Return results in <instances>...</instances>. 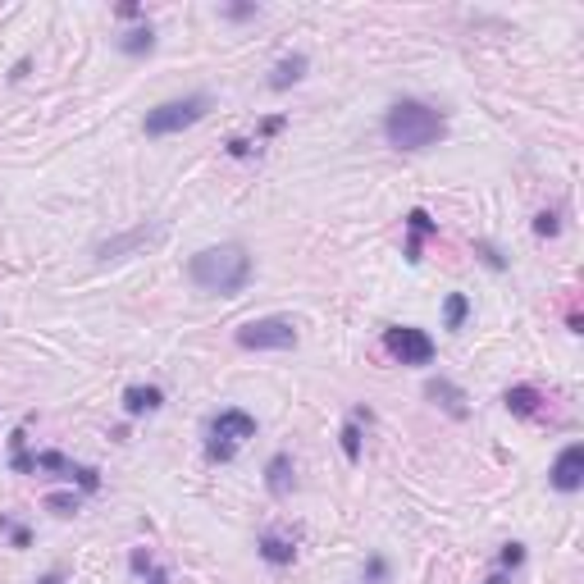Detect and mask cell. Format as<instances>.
<instances>
[{
    "instance_id": "obj_1",
    "label": "cell",
    "mask_w": 584,
    "mask_h": 584,
    "mask_svg": "<svg viewBox=\"0 0 584 584\" xmlns=\"http://www.w3.org/2000/svg\"><path fill=\"white\" fill-rule=\"evenodd\" d=\"M187 278L201 292H219V297H237V292L251 283V251L242 242H219L206 247L187 260Z\"/></svg>"
},
{
    "instance_id": "obj_2",
    "label": "cell",
    "mask_w": 584,
    "mask_h": 584,
    "mask_svg": "<svg viewBox=\"0 0 584 584\" xmlns=\"http://www.w3.org/2000/svg\"><path fill=\"white\" fill-rule=\"evenodd\" d=\"M443 133H448L443 110H434V106H425V101H411V96L393 101L388 115H384V137H388V146H398V151L438 146Z\"/></svg>"
},
{
    "instance_id": "obj_3",
    "label": "cell",
    "mask_w": 584,
    "mask_h": 584,
    "mask_svg": "<svg viewBox=\"0 0 584 584\" xmlns=\"http://www.w3.org/2000/svg\"><path fill=\"white\" fill-rule=\"evenodd\" d=\"M247 438H256V416H247V411H237V407H224V411L206 425V457H210V461H233Z\"/></svg>"
},
{
    "instance_id": "obj_4",
    "label": "cell",
    "mask_w": 584,
    "mask_h": 584,
    "mask_svg": "<svg viewBox=\"0 0 584 584\" xmlns=\"http://www.w3.org/2000/svg\"><path fill=\"white\" fill-rule=\"evenodd\" d=\"M206 110H210V96H206V92H192V96H183V101H165V106L146 110L142 128H146V137H174V133L201 124Z\"/></svg>"
},
{
    "instance_id": "obj_5",
    "label": "cell",
    "mask_w": 584,
    "mask_h": 584,
    "mask_svg": "<svg viewBox=\"0 0 584 584\" xmlns=\"http://www.w3.org/2000/svg\"><path fill=\"white\" fill-rule=\"evenodd\" d=\"M233 338L242 352H287V347H297V325L287 316H265V320L242 325Z\"/></svg>"
},
{
    "instance_id": "obj_6",
    "label": "cell",
    "mask_w": 584,
    "mask_h": 584,
    "mask_svg": "<svg viewBox=\"0 0 584 584\" xmlns=\"http://www.w3.org/2000/svg\"><path fill=\"white\" fill-rule=\"evenodd\" d=\"M384 347L402 366H429L434 361V338L425 329H416V325H388L384 329Z\"/></svg>"
},
{
    "instance_id": "obj_7",
    "label": "cell",
    "mask_w": 584,
    "mask_h": 584,
    "mask_svg": "<svg viewBox=\"0 0 584 584\" xmlns=\"http://www.w3.org/2000/svg\"><path fill=\"white\" fill-rule=\"evenodd\" d=\"M33 470H55L60 479L78 484L83 493H96V488H101V470H96V466H78V461H69L65 452H37V457H33Z\"/></svg>"
},
{
    "instance_id": "obj_8",
    "label": "cell",
    "mask_w": 584,
    "mask_h": 584,
    "mask_svg": "<svg viewBox=\"0 0 584 584\" xmlns=\"http://www.w3.org/2000/svg\"><path fill=\"white\" fill-rule=\"evenodd\" d=\"M548 484L557 493H579L584 488V443H566L548 470Z\"/></svg>"
},
{
    "instance_id": "obj_9",
    "label": "cell",
    "mask_w": 584,
    "mask_h": 584,
    "mask_svg": "<svg viewBox=\"0 0 584 584\" xmlns=\"http://www.w3.org/2000/svg\"><path fill=\"white\" fill-rule=\"evenodd\" d=\"M502 407H507L511 416H520V420H548V398H543L534 384H511V388L502 393Z\"/></svg>"
},
{
    "instance_id": "obj_10",
    "label": "cell",
    "mask_w": 584,
    "mask_h": 584,
    "mask_svg": "<svg viewBox=\"0 0 584 584\" xmlns=\"http://www.w3.org/2000/svg\"><path fill=\"white\" fill-rule=\"evenodd\" d=\"M425 398H429L434 407H443V411H448L452 420H466V416H470V407H466V393H461V388H457L452 379H443V375L425 384Z\"/></svg>"
},
{
    "instance_id": "obj_11",
    "label": "cell",
    "mask_w": 584,
    "mask_h": 584,
    "mask_svg": "<svg viewBox=\"0 0 584 584\" xmlns=\"http://www.w3.org/2000/svg\"><path fill=\"white\" fill-rule=\"evenodd\" d=\"M407 228H411V237H407V260L411 265H420V256H425V237H438V219H429V210H411L407 215Z\"/></svg>"
},
{
    "instance_id": "obj_12",
    "label": "cell",
    "mask_w": 584,
    "mask_h": 584,
    "mask_svg": "<svg viewBox=\"0 0 584 584\" xmlns=\"http://www.w3.org/2000/svg\"><path fill=\"white\" fill-rule=\"evenodd\" d=\"M160 237H165V228H146V224H142V228H133V233H124V237L101 242V247H96V256H101V260H119V256L137 251L142 242H160Z\"/></svg>"
},
{
    "instance_id": "obj_13",
    "label": "cell",
    "mask_w": 584,
    "mask_h": 584,
    "mask_svg": "<svg viewBox=\"0 0 584 584\" xmlns=\"http://www.w3.org/2000/svg\"><path fill=\"white\" fill-rule=\"evenodd\" d=\"M165 407V388L156 384H128L124 388V416H156Z\"/></svg>"
},
{
    "instance_id": "obj_14",
    "label": "cell",
    "mask_w": 584,
    "mask_h": 584,
    "mask_svg": "<svg viewBox=\"0 0 584 584\" xmlns=\"http://www.w3.org/2000/svg\"><path fill=\"white\" fill-rule=\"evenodd\" d=\"M256 552H260V561H269V566H292L297 561V543H292L287 534H260V543H256Z\"/></svg>"
},
{
    "instance_id": "obj_15",
    "label": "cell",
    "mask_w": 584,
    "mask_h": 584,
    "mask_svg": "<svg viewBox=\"0 0 584 584\" xmlns=\"http://www.w3.org/2000/svg\"><path fill=\"white\" fill-rule=\"evenodd\" d=\"M265 488H269V498H287L292 493V457L287 452H274L265 461Z\"/></svg>"
},
{
    "instance_id": "obj_16",
    "label": "cell",
    "mask_w": 584,
    "mask_h": 584,
    "mask_svg": "<svg viewBox=\"0 0 584 584\" xmlns=\"http://www.w3.org/2000/svg\"><path fill=\"white\" fill-rule=\"evenodd\" d=\"M307 55H283L278 65H274V74H269V92H287L292 83H302V74H307Z\"/></svg>"
},
{
    "instance_id": "obj_17",
    "label": "cell",
    "mask_w": 584,
    "mask_h": 584,
    "mask_svg": "<svg viewBox=\"0 0 584 584\" xmlns=\"http://www.w3.org/2000/svg\"><path fill=\"white\" fill-rule=\"evenodd\" d=\"M361 420L370 425V411H366V407H357V411H352V420H347V425H343V434H338V438H343V457H347L352 466L361 461Z\"/></svg>"
},
{
    "instance_id": "obj_18",
    "label": "cell",
    "mask_w": 584,
    "mask_h": 584,
    "mask_svg": "<svg viewBox=\"0 0 584 584\" xmlns=\"http://www.w3.org/2000/svg\"><path fill=\"white\" fill-rule=\"evenodd\" d=\"M466 320H470V297H466V292H448V302H443V329L457 334V329H466Z\"/></svg>"
},
{
    "instance_id": "obj_19",
    "label": "cell",
    "mask_w": 584,
    "mask_h": 584,
    "mask_svg": "<svg viewBox=\"0 0 584 584\" xmlns=\"http://www.w3.org/2000/svg\"><path fill=\"white\" fill-rule=\"evenodd\" d=\"M119 51H124V55H151V51H156V33H151V24H142V28L124 33V37H119Z\"/></svg>"
},
{
    "instance_id": "obj_20",
    "label": "cell",
    "mask_w": 584,
    "mask_h": 584,
    "mask_svg": "<svg viewBox=\"0 0 584 584\" xmlns=\"http://www.w3.org/2000/svg\"><path fill=\"white\" fill-rule=\"evenodd\" d=\"M46 507H51L55 516H74V511L83 507V498H78V493H46Z\"/></svg>"
},
{
    "instance_id": "obj_21",
    "label": "cell",
    "mask_w": 584,
    "mask_h": 584,
    "mask_svg": "<svg viewBox=\"0 0 584 584\" xmlns=\"http://www.w3.org/2000/svg\"><path fill=\"white\" fill-rule=\"evenodd\" d=\"M357 584H388V561L375 552L370 561H366V570H361V579Z\"/></svg>"
},
{
    "instance_id": "obj_22",
    "label": "cell",
    "mask_w": 584,
    "mask_h": 584,
    "mask_svg": "<svg viewBox=\"0 0 584 584\" xmlns=\"http://www.w3.org/2000/svg\"><path fill=\"white\" fill-rule=\"evenodd\" d=\"M534 233H539V237H557V233H561L557 210H539V215H534Z\"/></svg>"
},
{
    "instance_id": "obj_23",
    "label": "cell",
    "mask_w": 584,
    "mask_h": 584,
    "mask_svg": "<svg viewBox=\"0 0 584 584\" xmlns=\"http://www.w3.org/2000/svg\"><path fill=\"white\" fill-rule=\"evenodd\" d=\"M475 256H479V260H484L488 269H507V256H502V251H498L493 242H475Z\"/></svg>"
},
{
    "instance_id": "obj_24",
    "label": "cell",
    "mask_w": 584,
    "mask_h": 584,
    "mask_svg": "<svg viewBox=\"0 0 584 584\" xmlns=\"http://www.w3.org/2000/svg\"><path fill=\"white\" fill-rule=\"evenodd\" d=\"M0 529H5V534L15 539V548H28V543H33L28 525H19V520H10V516H0Z\"/></svg>"
},
{
    "instance_id": "obj_25",
    "label": "cell",
    "mask_w": 584,
    "mask_h": 584,
    "mask_svg": "<svg viewBox=\"0 0 584 584\" xmlns=\"http://www.w3.org/2000/svg\"><path fill=\"white\" fill-rule=\"evenodd\" d=\"M128 566H133V575H151V566H156V561H151V552H146V548H133Z\"/></svg>"
},
{
    "instance_id": "obj_26",
    "label": "cell",
    "mask_w": 584,
    "mask_h": 584,
    "mask_svg": "<svg viewBox=\"0 0 584 584\" xmlns=\"http://www.w3.org/2000/svg\"><path fill=\"white\" fill-rule=\"evenodd\" d=\"M520 561H525V548H520V543H507V548H502V570H516Z\"/></svg>"
},
{
    "instance_id": "obj_27",
    "label": "cell",
    "mask_w": 584,
    "mask_h": 584,
    "mask_svg": "<svg viewBox=\"0 0 584 584\" xmlns=\"http://www.w3.org/2000/svg\"><path fill=\"white\" fill-rule=\"evenodd\" d=\"M256 146H260V142H247V137H233V142H228V156H237V160H247V156H256Z\"/></svg>"
},
{
    "instance_id": "obj_28",
    "label": "cell",
    "mask_w": 584,
    "mask_h": 584,
    "mask_svg": "<svg viewBox=\"0 0 584 584\" xmlns=\"http://www.w3.org/2000/svg\"><path fill=\"white\" fill-rule=\"evenodd\" d=\"M224 15H228V19H256L260 10H256V5H228Z\"/></svg>"
},
{
    "instance_id": "obj_29",
    "label": "cell",
    "mask_w": 584,
    "mask_h": 584,
    "mask_svg": "<svg viewBox=\"0 0 584 584\" xmlns=\"http://www.w3.org/2000/svg\"><path fill=\"white\" fill-rule=\"evenodd\" d=\"M274 133H283V119H278V115H269V119L260 124V137H274Z\"/></svg>"
},
{
    "instance_id": "obj_30",
    "label": "cell",
    "mask_w": 584,
    "mask_h": 584,
    "mask_svg": "<svg viewBox=\"0 0 584 584\" xmlns=\"http://www.w3.org/2000/svg\"><path fill=\"white\" fill-rule=\"evenodd\" d=\"M146 584H169V570H165V566H151V575H146Z\"/></svg>"
},
{
    "instance_id": "obj_31",
    "label": "cell",
    "mask_w": 584,
    "mask_h": 584,
    "mask_svg": "<svg viewBox=\"0 0 584 584\" xmlns=\"http://www.w3.org/2000/svg\"><path fill=\"white\" fill-rule=\"evenodd\" d=\"M37 584H65V570H60V566H55V570H46V575H42V579H37Z\"/></svg>"
},
{
    "instance_id": "obj_32",
    "label": "cell",
    "mask_w": 584,
    "mask_h": 584,
    "mask_svg": "<svg viewBox=\"0 0 584 584\" xmlns=\"http://www.w3.org/2000/svg\"><path fill=\"white\" fill-rule=\"evenodd\" d=\"M28 69H33V60H19V65H15V74H10V78H15V83H19V78H28Z\"/></svg>"
},
{
    "instance_id": "obj_33",
    "label": "cell",
    "mask_w": 584,
    "mask_h": 584,
    "mask_svg": "<svg viewBox=\"0 0 584 584\" xmlns=\"http://www.w3.org/2000/svg\"><path fill=\"white\" fill-rule=\"evenodd\" d=\"M484 584H511V579H507V570H498V575H488Z\"/></svg>"
}]
</instances>
